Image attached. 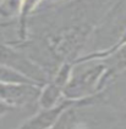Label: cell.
Returning a JSON list of instances; mask_svg holds the SVG:
<instances>
[{"label": "cell", "mask_w": 126, "mask_h": 129, "mask_svg": "<svg viewBox=\"0 0 126 129\" xmlns=\"http://www.w3.org/2000/svg\"><path fill=\"white\" fill-rule=\"evenodd\" d=\"M0 63L22 74L23 77L28 78L37 85L47 83L44 72L37 64L33 63L23 54H20L14 49H10L4 44H0Z\"/></svg>", "instance_id": "obj_1"}, {"label": "cell", "mask_w": 126, "mask_h": 129, "mask_svg": "<svg viewBox=\"0 0 126 129\" xmlns=\"http://www.w3.org/2000/svg\"><path fill=\"white\" fill-rule=\"evenodd\" d=\"M40 96V90L36 84L28 83H0V101L10 106H23Z\"/></svg>", "instance_id": "obj_2"}, {"label": "cell", "mask_w": 126, "mask_h": 129, "mask_svg": "<svg viewBox=\"0 0 126 129\" xmlns=\"http://www.w3.org/2000/svg\"><path fill=\"white\" fill-rule=\"evenodd\" d=\"M74 104H75L74 101H65V102H61L60 105H56L54 107L44 108V111H42L40 113H38L34 117H32L30 121H27L22 127H20L18 129H48V128H50L59 119L61 113L67 107L72 106Z\"/></svg>", "instance_id": "obj_3"}, {"label": "cell", "mask_w": 126, "mask_h": 129, "mask_svg": "<svg viewBox=\"0 0 126 129\" xmlns=\"http://www.w3.org/2000/svg\"><path fill=\"white\" fill-rule=\"evenodd\" d=\"M12 110H14L12 106H10V105L5 104V102H3V101H0V118H1L4 115H6L8 112L12 111Z\"/></svg>", "instance_id": "obj_4"}]
</instances>
